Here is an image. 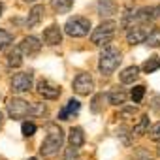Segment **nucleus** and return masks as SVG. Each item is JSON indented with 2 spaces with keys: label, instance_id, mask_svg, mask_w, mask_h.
<instances>
[{
  "label": "nucleus",
  "instance_id": "nucleus-1",
  "mask_svg": "<svg viewBox=\"0 0 160 160\" xmlns=\"http://www.w3.org/2000/svg\"><path fill=\"white\" fill-rule=\"evenodd\" d=\"M45 128H47V136L40 145V154L47 156V158H53V156H57L60 152V149L64 145V132L55 122H49Z\"/></svg>",
  "mask_w": 160,
  "mask_h": 160
},
{
  "label": "nucleus",
  "instance_id": "nucleus-33",
  "mask_svg": "<svg viewBox=\"0 0 160 160\" xmlns=\"http://www.w3.org/2000/svg\"><path fill=\"white\" fill-rule=\"evenodd\" d=\"M2 122H4V113L0 111V126H2Z\"/></svg>",
  "mask_w": 160,
  "mask_h": 160
},
{
  "label": "nucleus",
  "instance_id": "nucleus-28",
  "mask_svg": "<svg viewBox=\"0 0 160 160\" xmlns=\"http://www.w3.org/2000/svg\"><path fill=\"white\" fill-rule=\"evenodd\" d=\"M147 134L152 141H160V122H156L151 130H147Z\"/></svg>",
  "mask_w": 160,
  "mask_h": 160
},
{
  "label": "nucleus",
  "instance_id": "nucleus-12",
  "mask_svg": "<svg viewBox=\"0 0 160 160\" xmlns=\"http://www.w3.org/2000/svg\"><path fill=\"white\" fill-rule=\"evenodd\" d=\"M68 143H70V147L81 149V147L85 145V132H83V128L72 126L70 132H68Z\"/></svg>",
  "mask_w": 160,
  "mask_h": 160
},
{
  "label": "nucleus",
  "instance_id": "nucleus-20",
  "mask_svg": "<svg viewBox=\"0 0 160 160\" xmlns=\"http://www.w3.org/2000/svg\"><path fill=\"white\" fill-rule=\"evenodd\" d=\"M143 43L149 45V47H160V28L154 27L152 30H149V34H147Z\"/></svg>",
  "mask_w": 160,
  "mask_h": 160
},
{
  "label": "nucleus",
  "instance_id": "nucleus-10",
  "mask_svg": "<svg viewBox=\"0 0 160 160\" xmlns=\"http://www.w3.org/2000/svg\"><path fill=\"white\" fill-rule=\"evenodd\" d=\"M42 42L49 47H55L58 43H62V30L58 25H49L45 30H43V36H42Z\"/></svg>",
  "mask_w": 160,
  "mask_h": 160
},
{
  "label": "nucleus",
  "instance_id": "nucleus-32",
  "mask_svg": "<svg viewBox=\"0 0 160 160\" xmlns=\"http://www.w3.org/2000/svg\"><path fill=\"white\" fill-rule=\"evenodd\" d=\"M152 109L160 113V96H154L152 98Z\"/></svg>",
  "mask_w": 160,
  "mask_h": 160
},
{
  "label": "nucleus",
  "instance_id": "nucleus-31",
  "mask_svg": "<svg viewBox=\"0 0 160 160\" xmlns=\"http://www.w3.org/2000/svg\"><path fill=\"white\" fill-rule=\"evenodd\" d=\"M136 113V108H124L122 111H121V117H130V115H134Z\"/></svg>",
  "mask_w": 160,
  "mask_h": 160
},
{
  "label": "nucleus",
  "instance_id": "nucleus-22",
  "mask_svg": "<svg viewBox=\"0 0 160 160\" xmlns=\"http://www.w3.org/2000/svg\"><path fill=\"white\" fill-rule=\"evenodd\" d=\"M143 72L145 73H152V72H156V70H160V57H151V58H147L145 62H143Z\"/></svg>",
  "mask_w": 160,
  "mask_h": 160
},
{
  "label": "nucleus",
  "instance_id": "nucleus-2",
  "mask_svg": "<svg viewBox=\"0 0 160 160\" xmlns=\"http://www.w3.org/2000/svg\"><path fill=\"white\" fill-rule=\"evenodd\" d=\"M121 60H122V53H121L115 45H109V43H108V45L102 49L100 57H98V70H100V73H102V75H111V73L119 68Z\"/></svg>",
  "mask_w": 160,
  "mask_h": 160
},
{
  "label": "nucleus",
  "instance_id": "nucleus-17",
  "mask_svg": "<svg viewBox=\"0 0 160 160\" xmlns=\"http://www.w3.org/2000/svg\"><path fill=\"white\" fill-rule=\"evenodd\" d=\"M23 51L19 49V45L17 47H13L10 53H8V57H6V66L8 68H21V64H23Z\"/></svg>",
  "mask_w": 160,
  "mask_h": 160
},
{
  "label": "nucleus",
  "instance_id": "nucleus-4",
  "mask_svg": "<svg viewBox=\"0 0 160 160\" xmlns=\"http://www.w3.org/2000/svg\"><path fill=\"white\" fill-rule=\"evenodd\" d=\"M91 27H92L91 19H87V17H83V15H73V17H70V19L66 21L64 32H66L68 36H72V38H85V36H89Z\"/></svg>",
  "mask_w": 160,
  "mask_h": 160
},
{
  "label": "nucleus",
  "instance_id": "nucleus-29",
  "mask_svg": "<svg viewBox=\"0 0 160 160\" xmlns=\"http://www.w3.org/2000/svg\"><path fill=\"white\" fill-rule=\"evenodd\" d=\"M66 160H75L77 158V149L75 147H70V149H66V156H64Z\"/></svg>",
  "mask_w": 160,
  "mask_h": 160
},
{
  "label": "nucleus",
  "instance_id": "nucleus-21",
  "mask_svg": "<svg viewBox=\"0 0 160 160\" xmlns=\"http://www.w3.org/2000/svg\"><path fill=\"white\" fill-rule=\"evenodd\" d=\"M147 130H149V115H141L139 122L132 130V136H143V134H147Z\"/></svg>",
  "mask_w": 160,
  "mask_h": 160
},
{
  "label": "nucleus",
  "instance_id": "nucleus-23",
  "mask_svg": "<svg viewBox=\"0 0 160 160\" xmlns=\"http://www.w3.org/2000/svg\"><path fill=\"white\" fill-rule=\"evenodd\" d=\"M45 113H47V106H45V104H42V102H34V104H30L28 115H32V117H43Z\"/></svg>",
  "mask_w": 160,
  "mask_h": 160
},
{
  "label": "nucleus",
  "instance_id": "nucleus-30",
  "mask_svg": "<svg viewBox=\"0 0 160 160\" xmlns=\"http://www.w3.org/2000/svg\"><path fill=\"white\" fill-rule=\"evenodd\" d=\"M117 134H119V136L124 139V143H130V139H128V128H126V126H121Z\"/></svg>",
  "mask_w": 160,
  "mask_h": 160
},
{
  "label": "nucleus",
  "instance_id": "nucleus-5",
  "mask_svg": "<svg viewBox=\"0 0 160 160\" xmlns=\"http://www.w3.org/2000/svg\"><path fill=\"white\" fill-rule=\"evenodd\" d=\"M72 87H73V92H77L79 96H89L94 91V79L91 77V73L81 72V73L75 75Z\"/></svg>",
  "mask_w": 160,
  "mask_h": 160
},
{
  "label": "nucleus",
  "instance_id": "nucleus-14",
  "mask_svg": "<svg viewBox=\"0 0 160 160\" xmlns=\"http://www.w3.org/2000/svg\"><path fill=\"white\" fill-rule=\"evenodd\" d=\"M96 10H98V15L100 17H111V15L117 13L119 8L115 4V0H100L98 6H96Z\"/></svg>",
  "mask_w": 160,
  "mask_h": 160
},
{
  "label": "nucleus",
  "instance_id": "nucleus-36",
  "mask_svg": "<svg viewBox=\"0 0 160 160\" xmlns=\"http://www.w3.org/2000/svg\"><path fill=\"white\" fill-rule=\"evenodd\" d=\"M25 2H36V0H25Z\"/></svg>",
  "mask_w": 160,
  "mask_h": 160
},
{
  "label": "nucleus",
  "instance_id": "nucleus-11",
  "mask_svg": "<svg viewBox=\"0 0 160 160\" xmlns=\"http://www.w3.org/2000/svg\"><path fill=\"white\" fill-rule=\"evenodd\" d=\"M19 49L23 51L25 57H36L42 51V42L36 36H27L23 38V42L19 43Z\"/></svg>",
  "mask_w": 160,
  "mask_h": 160
},
{
  "label": "nucleus",
  "instance_id": "nucleus-9",
  "mask_svg": "<svg viewBox=\"0 0 160 160\" xmlns=\"http://www.w3.org/2000/svg\"><path fill=\"white\" fill-rule=\"evenodd\" d=\"M28 109H30V104L25 102L23 98H12L8 102V113L12 119L19 121V119H25L28 115Z\"/></svg>",
  "mask_w": 160,
  "mask_h": 160
},
{
  "label": "nucleus",
  "instance_id": "nucleus-8",
  "mask_svg": "<svg viewBox=\"0 0 160 160\" xmlns=\"http://www.w3.org/2000/svg\"><path fill=\"white\" fill-rule=\"evenodd\" d=\"M147 34H149L147 25H145V23H136V25H132V27L126 28V42H128L130 45L143 43L145 38H147Z\"/></svg>",
  "mask_w": 160,
  "mask_h": 160
},
{
  "label": "nucleus",
  "instance_id": "nucleus-6",
  "mask_svg": "<svg viewBox=\"0 0 160 160\" xmlns=\"http://www.w3.org/2000/svg\"><path fill=\"white\" fill-rule=\"evenodd\" d=\"M36 92L43 98V100H58L62 91H60V85L53 83L51 79H40L38 85H36Z\"/></svg>",
  "mask_w": 160,
  "mask_h": 160
},
{
  "label": "nucleus",
  "instance_id": "nucleus-35",
  "mask_svg": "<svg viewBox=\"0 0 160 160\" xmlns=\"http://www.w3.org/2000/svg\"><path fill=\"white\" fill-rule=\"evenodd\" d=\"M156 154H158V156H160V145H158V147H156Z\"/></svg>",
  "mask_w": 160,
  "mask_h": 160
},
{
  "label": "nucleus",
  "instance_id": "nucleus-13",
  "mask_svg": "<svg viewBox=\"0 0 160 160\" xmlns=\"http://www.w3.org/2000/svg\"><path fill=\"white\" fill-rule=\"evenodd\" d=\"M79 109H81V104H79L77 100H68V104L60 109V113H58V121H70L73 115H77L79 113Z\"/></svg>",
  "mask_w": 160,
  "mask_h": 160
},
{
  "label": "nucleus",
  "instance_id": "nucleus-7",
  "mask_svg": "<svg viewBox=\"0 0 160 160\" xmlns=\"http://www.w3.org/2000/svg\"><path fill=\"white\" fill-rule=\"evenodd\" d=\"M32 89V73L30 72H19L12 77V91L17 94L28 92Z\"/></svg>",
  "mask_w": 160,
  "mask_h": 160
},
{
  "label": "nucleus",
  "instance_id": "nucleus-24",
  "mask_svg": "<svg viewBox=\"0 0 160 160\" xmlns=\"http://www.w3.org/2000/svg\"><path fill=\"white\" fill-rule=\"evenodd\" d=\"M13 43V34L4 30V28H0V51H4L8 45Z\"/></svg>",
  "mask_w": 160,
  "mask_h": 160
},
{
  "label": "nucleus",
  "instance_id": "nucleus-37",
  "mask_svg": "<svg viewBox=\"0 0 160 160\" xmlns=\"http://www.w3.org/2000/svg\"><path fill=\"white\" fill-rule=\"evenodd\" d=\"M28 160H38V158H28Z\"/></svg>",
  "mask_w": 160,
  "mask_h": 160
},
{
  "label": "nucleus",
  "instance_id": "nucleus-26",
  "mask_svg": "<svg viewBox=\"0 0 160 160\" xmlns=\"http://www.w3.org/2000/svg\"><path fill=\"white\" fill-rule=\"evenodd\" d=\"M102 102H104V94H96L94 98H92V104H91V111L92 113H100L102 111Z\"/></svg>",
  "mask_w": 160,
  "mask_h": 160
},
{
  "label": "nucleus",
  "instance_id": "nucleus-18",
  "mask_svg": "<svg viewBox=\"0 0 160 160\" xmlns=\"http://www.w3.org/2000/svg\"><path fill=\"white\" fill-rule=\"evenodd\" d=\"M126 98H128V94H126L122 89H113V91L108 92V102H109L111 106H124Z\"/></svg>",
  "mask_w": 160,
  "mask_h": 160
},
{
  "label": "nucleus",
  "instance_id": "nucleus-15",
  "mask_svg": "<svg viewBox=\"0 0 160 160\" xmlns=\"http://www.w3.org/2000/svg\"><path fill=\"white\" fill-rule=\"evenodd\" d=\"M43 13H45V8H43L42 4L34 6V8L30 10L28 17H27V27H28V28L38 27V25H40V21H42V17H43Z\"/></svg>",
  "mask_w": 160,
  "mask_h": 160
},
{
  "label": "nucleus",
  "instance_id": "nucleus-27",
  "mask_svg": "<svg viewBox=\"0 0 160 160\" xmlns=\"http://www.w3.org/2000/svg\"><path fill=\"white\" fill-rule=\"evenodd\" d=\"M34 134H36V124L34 122H23V136L32 138Z\"/></svg>",
  "mask_w": 160,
  "mask_h": 160
},
{
  "label": "nucleus",
  "instance_id": "nucleus-19",
  "mask_svg": "<svg viewBox=\"0 0 160 160\" xmlns=\"http://www.w3.org/2000/svg\"><path fill=\"white\" fill-rule=\"evenodd\" d=\"M73 6V0H51V8L57 13H68Z\"/></svg>",
  "mask_w": 160,
  "mask_h": 160
},
{
  "label": "nucleus",
  "instance_id": "nucleus-34",
  "mask_svg": "<svg viewBox=\"0 0 160 160\" xmlns=\"http://www.w3.org/2000/svg\"><path fill=\"white\" fill-rule=\"evenodd\" d=\"M2 12H4V6H2V4H0V17H2Z\"/></svg>",
  "mask_w": 160,
  "mask_h": 160
},
{
  "label": "nucleus",
  "instance_id": "nucleus-16",
  "mask_svg": "<svg viewBox=\"0 0 160 160\" xmlns=\"http://www.w3.org/2000/svg\"><path fill=\"white\" fill-rule=\"evenodd\" d=\"M138 77H139V68H138V66H128V68H124V70L119 73L121 83H124V85H132Z\"/></svg>",
  "mask_w": 160,
  "mask_h": 160
},
{
  "label": "nucleus",
  "instance_id": "nucleus-25",
  "mask_svg": "<svg viewBox=\"0 0 160 160\" xmlns=\"http://www.w3.org/2000/svg\"><path fill=\"white\" fill-rule=\"evenodd\" d=\"M130 96H132L134 104H141V100H143V96H145V87H143V85L134 87V89H132V92H130Z\"/></svg>",
  "mask_w": 160,
  "mask_h": 160
},
{
  "label": "nucleus",
  "instance_id": "nucleus-3",
  "mask_svg": "<svg viewBox=\"0 0 160 160\" xmlns=\"http://www.w3.org/2000/svg\"><path fill=\"white\" fill-rule=\"evenodd\" d=\"M115 32H117V23H115L113 19H106V21H102V23L92 30L91 42H92L94 45H98V47H104V45H108V43L113 40Z\"/></svg>",
  "mask_w": 160,
  "mask_h": 160
}]
</instances>
